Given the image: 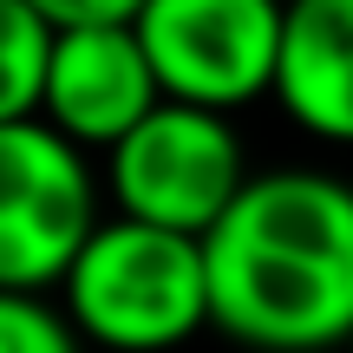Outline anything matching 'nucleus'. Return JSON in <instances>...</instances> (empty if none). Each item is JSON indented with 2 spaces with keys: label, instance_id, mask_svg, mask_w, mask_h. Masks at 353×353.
<instances>
[{
  "label": "nucleus",
  "instance_id": "obj_1",
  "mask_svg": "<svg viewBox=\"0 0 353 353\" xmlns=\"http://www.w3.org/2000/svg\"><path fill=\"white\" fill-rule=\"evenodd\" d=\"M210 321L249 353H334L353 341V183L321 164L255 170L203 236Z\"/></svg>",
  "mask_w": 353,
  "mask_h": 353
},
{
  "label": "nucleus",
  "instance_id": "obj_2",
  "mask_svg": "<svg viewBox=\"0 0 353 353\" xmlns=\"http://www.w3.org/2000/svg\"><path fill=\"white\" fill-rule=\"evenodd\" d=\"M59 307L99 353H176L210 321V262L196 236L105 216L59 281Z\"/></svg>",
  "mask_w": 353,
  "mask_h": 353
},
{
  "label": "nucleus",
  "instance_id": "obj_3",
  "mask_svg": "<svg viewBox=\"0 0 353 353\" xmlns=\"http://www.w3.org/2000/svg\"><path fill=\"white\" fill-rule=\"evenodd\" d=\"M249 151L223 112L196 105H157L112 157H105V190L112 216L170 229V236H210L236 196L249 190Z\"/></svg>",
  "mask_w": 353,
  "mask_h": 353
},
{
  "label": "nucleus",
  "instance_id": "obj_4",
  "mask_svg": "<svg viewBox=\"0 0 353 353\" xmlns=\"http://www.w3.org/2000/svg\"><path fill=\"white\" fill-rule=\"evenodd\" d=\"M99 223V183L72 138L46 118L0 125V288L52 294Z\"/></svg>",
  "mask_w": 353,
  "mask_h": 353
},
{
  "label": "nucleus",
  "instance_id": "obj_5",
  "mask_svg": "<svg viewBox=\"0 0 353 353\" xmlns=\"http://www.w3.org/2000/svg\"><path fill=\"white\" fill-rule=\"evenodd\" d=\"M131 26L170 105L229 118L275 92L288 0H144Z\"/></svg>",
  "mask_w": 353,
  "mask_h": 353
},
{
  "label": "nucleus",
  "instance_id": "obj_6",
  "mask_svg": "<svg viewBox=\"0 0 353 353\" xmlns=\"http://www.w3.org/2000/svg\"><path fill=\"white\" fill-rule=\"evenodd\" d=\"M157 105H164V85L144 59L138 26H65L52 39L39 118L79 151L112 157Z\"/></svg>",
  "mask_w": 353,
  "mask_h": 353
},
{
  "label": "nucleus",
  "instance_id": "obj_7",
  "mask_svg": "<svg viewBox=\"0 0 353 353\" xmlns=\"http://www.w3.org/2000/svg\"><path fill=\"white\" fill-rule=\"evenodd\" d=\"M275 105L307 138L353 151V0H288Z\"/></svg>",
  "mask_w": 353,
  "mask_h": 353
},
{
  "label": "nucleus",
  "instance_id": "obj_8",
  "mask_svg": "<svg viewBox=\"0 0 353 353\" xmlns=\"http://www.w3.org/2000/svg\"><path fill=\"white\" fill-rule=\"evenodd\" d=\"M52 39H59V26L39 20L26 0H0V125L39 118Z\"/></svg>",
  "mask_w": 353,
  "mask_h": 353
},
{
  "label": "nucleus",
  "instance_id": "obj_9",
  "mask_svg": "<svg viewBox=\"0 0 353 353\" xmlns=\"http://www.w3.org/2000/svg\"><path fill=\"white\" fill-rule=\"evenodd\" d=\"M0 353H85V341L59 301L0 288Z\"/></svg>",
  "mask_w": 353,
  "mask_h": 353
},
{
  "label": "nucleus",
  "instance_id": "obj_10",
  "mask_svg": "<svg viewBox=\"0 0 353 353\" xmlns=\"http://www.w3.org/2000/svg\"><path fill=\"white\" fill-rule=\"evenodd\" d=\"M26 7L65 33V26H131L144 13V0H26Z\"/></svg>",
  "mask_w": 353,
  "mask_h": 353
},
{
  "label": "nucleus",
  "instance_id": "obj_11",
  "mask_svg": "<svg viewBox=\"0 0 353 353\" xmlns=\"http://www.w3.org/2000/svg\"><path fill=\"white\" fill-rule=\"evenodd\" d=\"M347 353H353V341H347Z\"/></svg>",
  "mask_w": 353,
  "mask_h": 353
}]
</instances>
